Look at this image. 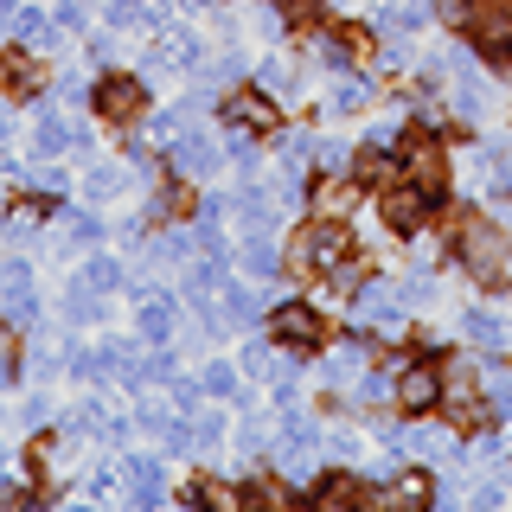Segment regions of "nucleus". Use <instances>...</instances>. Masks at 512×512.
<instances>
[{
    "label": "nucleus",
    "instance_id": "nucleus-38",
    "mask_svg": "<svg viewBox=\"0 0 512 512\" xmlns=\"http://www.w3.org/2000/svg\"><path fill=\"white\" fill-rule=\"evenodd\" d=\"M186 7H205V0H186Z\"/></svg>",
    "mask_w": 512,
    "mask_h": 512
},
{
    "label": "nucleus",
    "instance_id": "nucleus-28",
    "mask_svg": "<svg viewBox=\"0 0 512 512\" xmlns=\"http://www.w3.org/2000/svg\"><path fill=\"white\" fill-rule=\"evenodd\" d=\"M352 212V186H327L320 192V218H346Z\"/></svg>",
    "mask_w": 512,
    "mask_h": 512
},
{
    "label": "nucleus",
    "instance_id": "nucleus-5",
    "mask_svg": "<svg viewBox=\"0 0 512 512\" xmlns=\"http://www.w3.org/2000/svg\"><path fill=\"white\" fill-rule=\"evenodd\" d=\"M90 103H96V116H103V122H122L128 128V122H141V109H148V90H141L135 77H103Z\"/></svg>",
    "mask_w": 512,
    "mask_h": 512
},
{
    "label": "nucleus",
    "instance_id": "nucleus-18",
    "mask_svg": "<svg viewBox=\"0 0 512 512\" xmlns=\"http://www.w3.org/2000/svg\"><path fill=\"white\" fill-rule=\"evenodd\" d=\"M429 500V480L423 474H404V480H391V487L378 493V506H423Z\"/></svg>",
    "mask_w": 512,
    "mask_h": 512
},
{
    "label": "nucleus",
    "instance_id": "nucleus-12",
    "mask_svg": "<svg viewBox=\"0 0 512 512\" xmlns=\"http://www.w3.org/2000/svg\"><path fill=\"white\" fill-rule=\"evenodd\" d=\"M0 84H7V96H32L45 84V64L32 52H7V58H0Z\"/></svg>",
    "mask_w": 512,
    "mask_h": 512
},
{
    "label": "nucleus",
    "instance_id": "nucleus-15",
    "mask_svg": "<svg viewBox=\"0 0 512 512\" xmlns=\"http://www.w3.org/2000/svg\"><path fill=\"white\" fill-rule=\"evenodd\" d=\"M397 308H404V288H391V282H365L359 288V314L365 320H391L397 327Z\"/></svg>",
    "mask_w": 512,
    "mask_h": 512
},
{
    "label": "nucleus",
    "instance_id": "nucleus-31",
    "mask_svg": "<svg viewBox=\"0 0 512 512\" xmlns=\"http://www.w3.org/2000/svg\"><path fill=\"white\" fill-rule=\"evenodd\" d=\"M199 384H205L212 397H231V391H237V372H231V365H212V372H205Z\"/></svg>",
    "mask_w": 512,
    "mask_h": 512
},
{
    "label": "nucleus",
    "instance_id": "nucleus-21",
    "mask_svg": "<svg viewBox=\"0 0 512 512\" xmlns=\"http://www.w3.org/2000/svg\"><path fill=\"white\" fill-rule=\"evenodd\" d=\"M276 263H282V256L269 250V237H263V231H250V244H244V269H250V276H276Z\"/></svg>",
    "mask_w": 512,
    "mask_h": 512
},
{
    "label": "nucleus",
    "instance_id": "nucleus-9",
    "mask_svg": "<svg viewBox=\"0 0 512 512\" xmlns=\"http://www.w3.org/2000/svg\"><path fill=\"white\" fill-rule=\"evenodd\" d=\"M397 404L410 416L436 410L442 404V365H404V372H397Z\"/></svg>",
    "mask_w": 512,
    "mask_h": 512
},
{
    "label": "nucleus",
    "instance_id": "nucleus-3",
    "mask_svg": "<svg viewBox=\"0 0 512 512\" xmlns=\"http://www.w3.org/2000/svg\"><path fill=\"white\" fill-rule=\"evenodd\" d=\"M340 256H346V224H340V218H314V224H301L295 244H288V263H295L301 276H327Z\"/></svg>",
    "mask_w": 512,
    "mask_h": 512
},
{
    "label": "nucleus",
    "instance_id": "nucleus-8",
    "mask_svg": "<svg viewBox=\"0 0 512 512\" xmlns=\"http://www.w3.org/2000/svg\"><path fill=\"white\" fill-rule=\"evenodd\" d=\"M429 199H436V192H423V186H391V192H384V224H391V231H423V224H429Z\"/></svg>",
    "mask_w": 512,
    "mask_h": 512
},
{
    "label": "nucleus",
    "instance_id": "nucleus-17",
    "mask_svg": "<svg viewBox=\"0 0 512 512\" xmlns=\"http://www.w3.org/2000/svg\"><path fill=\"white\" fill-rule=\"evenodd\" d=\"M461 327H468V340H474V346H487V352H500V346H506V320H500V314H487V308H468V320H461Z\"/></svg>",
    "mask_w": 512,
    "mask_h": 512
},
{
    "label": "nucleus",
    "instance_id": "nucleus-10",
    "mask_svg": "<svg viewBox=\"0 0 512 512\" xmlns=\"http://www.w3.org/2000/svg\"><path fill=\"white\" fill-rule=\"evenodd\" d=\"M276 340L295 346V352H314L320 340H327V320H320L314 308H301V301H288V308H276Z\"/></svg>",
    "mask_w": 512,
    "mask_h": 512
},
{
    "label": "nucleus",
    "instance_id": "nucleus-4",
    "mask_svg": "<svg viewBox=\"0 0 512 512\" xmlns=\"http://www.w3.org/2000/svg\"><path fill=\"white\" fill-rule=\"evenodd\" d=\"M461 26L474 32V45L493 64L512 71V0H468V20H461Z\"/></svg>",
    "mask_w": 512,
    "mask_h": 512
},
{
    "label": "nucleus",
    "instance_id": "nucleus-35",
    "mask_svg": "<svg viewBox=\"0 0 512 512\" xmlns=\"http://www.w3.org/2000/svg\"><path fill=\"white\" fill-rule=\"evenodd\" d=\"M384 391H391V378H365V384H359V397H365V404H378Z\"/></svg>",
    "mask_w": 512,
    "mask_h": 512
},
{
    "label": "nucleus",
    "instance_id": "nucleus-37",
    "mask_svg": "<svg viewBox=\"0 0 512 512\" xmlns=\"http://www.w3.org/2000/svg\"><path fill=\"white\" fill-rule=\"evenodd\" d=\"M13 135V122H7V109H0V141H7Z\"/></svg>",
    "mask_w": 512,
    "mask_h": 512
},
{
    "label": "nucleus",
    "instance_id": "nucleus-27",
    "mask_svg": "<svg viewBox=\"0 0 512 512\" xmlns=\"http://www.w3.org/2000/svg\"><path fill=\"white\" fill-rule=\"evenodd\" d=\"M84 192H90V199H116V192H122V167H90Z\"/></svg>",
    "mask_w": 512,
    "mask_h": 512
},
{
    "label": "nucleus",
    "instance_id": "nucleus-14",
    "mask_svg": "<svg viewBox=\"0 0 512 512\" xmlns=\"http://www.w3.org/2000/svg\"><path fill=\"white\" fill-rule=\"evenodd\" d=\"M314 500L320 506H378V493L359 487L352 474H333V480H320V487H314Z\"/></svg>",
    "mask_w": 512,
    "mask_h": 512
},
{
    "label": "nucleus",
    "instance_id": "nucleus-30",
    "mask_svg": "<svg viewBox=\"0 0 512 512\" xmlns=\"http://www.w3.org/2000/svg\"><path fill=\"white\" fill-rule=\"evenodd\" d=\"M13 26H20V39H26V45H52V26H45L39 13H20Z\"/></svg>",
    "mask_w": 512,
    "mask_h": 512
},
{
    "label": "nucleus",
    "instance_id": "nucleus-6",
    "mask_svg": "<svg viewBox=\"0 0 512 512\" xmlns=\"http://www.w3.org/2000/svg\"><path fill=\"white\" fill-rule=\"evenodd\" d=\"M224 122L244 128V135H269V128L282 122V109H276L269 90H231V96H224Z\"/></svg>",
    "mask_w": 512,
    "mask_h": 512
},
{
    "label": "nucleus",
    "instance_id": "nucleus-33",
    "mask_svg": "<svg viewBox=\"0 0 512 512\" xmlns=\"http://www.w3.org/2000/svg\"><path fill=\"white\" fill-rule=\"evenodd\" d=\"M26 468H32V474H39V480H45V474H52V442H32V448H26Z\"/></svg>",
    "mask_w": 512,
    "mask_h": 512
},
{
    "label": "nucleus",
    "instance_id": "nucleus-7",
    "mask_svg": "<svg viewBox=\"0 0 512 512\" xmlns=\"http://www.w3.org/2000/svg\"><path fill=\"white\" fill-rule=\"evenodd\" d=\"M404 173L423 192H442L448 186V160H442V141H429V135H410L404 141Z\"/></svg>",
    "mask_w": 512,
    "mask_h": 512
},
{
    "label": "nucleus",
    "instance_id": "nucleus-25",
    "mask_svg": "<svg viewBox=\"0 0 512 512\" xmlns=\"http://www.w3.org/2000/svg\"><path fill=\"white\" fill-rule=\"evenodd\" d=\"M84 282L96 288V295H109V288H116V282H122V269H116V263H109V256H90V263H84Z\"/></svg>",
    "mask_w": 512,
    "mask_h": 512
},
{
    "label": "nucleus",
    "instance_id": "nucleus-22",
    "mask_svg": "<svg viewBox=\"0 0 512 512\" xmlns=\"http://www.w3.org/2000/svg\"><path fill=\"white\" fill-rule=\"evenodd\" d=\"M352 173H359V180H384V173H391V154H384V135L372 141V148H359V160H352Z\"/></svg>",
    "mask_w": 512,
    "mask_h": 512
},
{
    "label": "nucleus",
    "instance_id": "nucleus-2",
    "mask_svg": "<svg viewBox=\"0 0 512 512\" xmlns=\"http://www.w3.org/2000/svg\"><path fill=\"white\" fill-rule=\"evenodd\" d=\"M442 416H448L455 429H480V423L493 416V404H487V391H480V378H474L468 359L442 365Z\"/></svg>",
    "mask_w": 512,
    "mask_h": 512
},
{
    "label": "nucleus",
    "instance_id": "nucleus-29",
    "mask_svg": "<svg viewBox=\"0 0 512 512\" xmlns=\"http://www.w3.org/2000/svg\"><path fill=\"white\" fill-rule=\"evenodd\" d=\"M487 404H493V416H512V378L506 372L487 378Z\"/></svg>",
    "mask_w": 512,
    "mask_h": 512
},
{
    "label": "nucleus",
    "instance_id": "nucleus-19",
    "mask_svg": "<svg viewBox=\"0 0 512 512\" xmlns=\"http://www.w3.org/2000/svg\"><path fill=\"white\" fill-rule=\"evenodd\" d=\"M141 333H148V340H167V333H173V301L167 295L141 301Z\"/></svg>",
    "mask_w": 512,
    "mask_h": 512
},
{
    "label": "nucleus",
    "instance_id": "nucleus-24",
    "mask_svg": "<svg viewBox=\"0 0 512 512\" xmlns=\"http://www.w3.org/2000/svg\"><path fill=\"white\" fill-rule=\"evenodd\" d=\"M186 205H192V192H186V186H160V192H154V205H148V212H154V218H180V212H186Z\"/></svg>",
    "mask_w": 512,
    "mask_h": 512
},
{
    "label": "nucleus",
    "instance_id": "nucleus-36",
    "mask_svg": "<svg viewBox=\"0 0 512 512\" xmlns=\"http://www.w3.org/2000/svg\"><path fill=\"white\" fill-rule=\"evenodd\" d=\"M282 13H288V20H308V13H314V0H282Z\"/></svg>",
    "mask_w": 512,
    "mask_h": 512
},
{
    "label": "nucleus",
    "instance_id": "nucleus-34",
    "mask_svg": "<svg viewBox=\"0 0 512 512\" xmlns=\"http://www.w3.org/2000/svg\"><path fill=\"white\" fill-rule=\"evenodd\" d=\"M13 359H20V346H13V327H0V378H13Z\"/></svg>",
    "mask_w": 512,
    "mask_h": 512
},
{
    "label": "nucleus",
    "instance_id": "nucleus-13",
    "mask_svg": "<svg viewBox=\"0 0 512 512\" xmlns=\"http://www.w3.org/2000/svg\"><path fill=\"white\" fill-rule=\"evenodd\" d=\"M0 295H7L13 320H32V269L13 256V263H0Z\"/></svg>",
    "mask_w": 512,
    "mask_h": 512
},
{
    "label": "nucleus",
    "instance_id": "nucleus-26",
    "mask_svg": "<svg viewBox=\"0 0 512 512\" xmlns=\"http://www.w3.org/2000/svg\"><path fill=\"white\" fill-rule=\"evenodd\" d=\"M32 141H39V154H58L64 141H71V128H64L58 116H39V128H32Z\"/></svg>",
    "mask_w": 512,
    "mask_h": 512
},
{
    "label": "nucleus",
    "instance_id": "nucleus-11",
    "mask_svg": "<svg viewBox=\"0 0 512 512\" xmlns=\"http://www.w3.org/2000/svg\"><path fill=\"white\" fill-rule=\"evenodd\" d=\"M218 141L212 135H199V128H186L180 141H173V167L186 173V180H205V173H218Z\"/></svg>",
    "mask_w": 512,
    "mask_h": 512
},
{
    "label": "nucleus",
    "instance_id": "nucleus-16",
    "mask_svg": "<svg viewBox=\"0 0 512 512\" xmlns=\"http://www.w3.org/2000/svg\"><path fill=\"white\" fill-rule=\"evenodd\" d=\"M128 500H135V506H154L160 500V493H167V487H160V468H154V461H128Z\"/></svg>",
    "mask_w": 512,
    "mask_h": 512
},
{
    "label": "nucleus",
    "instance_id": "nucleus-23",
    "mask_svg": "<svg viewBox=\"0 0 512 512\" xmlns=\"http://www.w3.org/2000/svg\"><path fill=\"white\" fill-rule=\"evenodd\" d=\"M365 103H372V90H365V84H352V77H346V84L333 90V103H327V109H333V116H359Z\"/></svg>",
    "mask_w": 512,
    "mask_h": 512
},
{
    "label": "nucleus",
    "instance_id": "nucleus-20",
    "mask_svg": "<svg viewBox=\"0 0 512 512\" xmlns=\"http://www.w3.org/2000/svg\"><path fill=\"white\" fill-rule=\"evenodd\" d=\"M186 500H199V506H224V512H237L244 506V487H224V480H199V487L186 493Z\"/></svg>",
    "mask_w": 512,
    "mask_h": 512
},
{
    "label": "nucleus",
    "instance_id": "nucleus-32",
    "mask_svg": "<svg viewBox=\"0 0 512 512\" xmlns=\"http://www.w3.org/2000/svg\"><path fill=\"white\" fill-rule=\"evenodd\" d=\"M224 436V416H199V423H192V448H212Z\"/></svg>",
    "mask_w": 512,
    "mask_h": 512
},
{
    "label": "nucleus",
    "instance_id": "nucleus-1",
    "mask_svg": "<svg viewBox=\"0 0 512 512\" xmlns=\"http://www.w3.org/2000/svg\"><path fill=\"white\" fill-rule=\"evenodd\" d=\"M455 256L468 263V276L500 282L506 269H512V237H506L493 218H461V231H455Z\"/></svg>",
    "mask_w": 512,
    "mask_h": 512
}]
</instances>
